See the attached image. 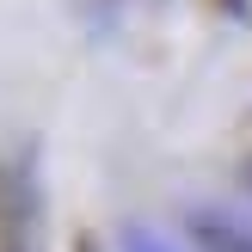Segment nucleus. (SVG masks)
I'll use <instances>...</instances> for the list:
<instances>
[{
    "label": "nucleus",
    "instance_id": "obj_1",
    "mask_svg": "<svg viewBox=\"0 0 252 252\" xmlns=\"http://www.w3.org/2000/svg\"><path fill=\"white\" fill-rule=\"evenodd\" d=\"M0 252H43V179L31 154L0 160Z\"/></svg>",
    "mask_w": 252,
    "mask_h": 252
},
{
    "label": "nucleus",
    "instance_id": "obj_2",
    "mask_svg": "<svg viewBox=\"0 0 252 252\" xmlns=\"http://www.w3.org/2000/svg\"><path fill=\"white\" fill-rule=\"evenodd\" d=\"M185 240H191L197 252H252V221L234 216V209L191 203L185 209Z\"/></svg>",
    "mask_w": 252,
    "mask_h": 252
},
{
    "label": "nucleus",
    "instance_id": "obj_3",
    "mask_svg": "<svg viewBox=\"0 0 252 252\" xmlns=\"http://www.w3.org/2000/svg\"><path fill=\"white\" fill-rule=\"evenodd\" d=\"M123 252H172V246L160 240L154 228H142V221H129V228H123Z\"/></svg>",
    "mask_w": 252,
    "mask_h": 252
},
{
    "label": "nucleus",
    "instance_id": "obj_4",
    "mask_svg": "<svg viewBox=\"0 0 252 252\" xmlns=\"http://www.w3.org/2000/svg\"><path fill=\"white\" fill-rule=\"evenodd\" d=\"M246 191H252V160H246Z\"/></svg>",
    "mask_w": 252,
    "mask_h": 252
}]
</instances>
